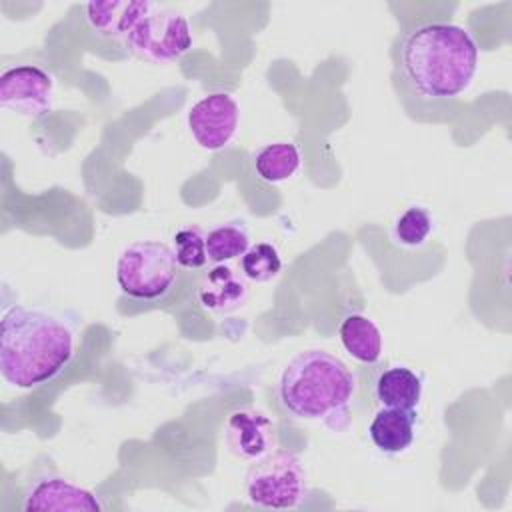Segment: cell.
Listing matches in <instances>:
<instances>
[{
	"instance_id": "1",
	"label": "cell",
	"mask_w": 512,
	"mask_h": 512,
	"mask_svg": "<svg viewBox=\"0 0 512 512\" xmlns=\"http://www.w3.org/2000/svg\"><path fill=\"white\" fill-rule=\"evenodd\" d=\"M478 68V46L458 24L426 22L404 34L398 46V72L422 98L462 94Z\"/></svg>"
},
{
	"instance_id": "2",
	"label": "cell",
	"mask_w": 512,
	"mask_h": 512,
	"mask_svg": "<svg viewBox=\"0 0 512 512\" xmlns=\"http://www.w3.org/2000/svg\"><path fill=\"white\" fill-rule=\"evenodd\" d=\"M70 328L56 316L12 306L0 322V374L14 388H34L54 378L72 358Z\"/></svg>"
},
{
	"instance_id": "3",
	"label": "cell",
	"mask_w": 512,
	"mask_h": 512,
	"mask_svg": "<svg viewBox=\"0 0 512 512\" xmlns=\"http://www.w3.org/2000/svg\"><path fill=\"white\" fill-rule=\"evenodd\" d=\"M354 386V374L340 358L326 350H304L282 368L278 400L298 420H324L348 406Z\"/></svg>"
},
{
	"instance_id": "4",
	"label": "cell",
	"mask_w": 512,
	"mask_h": 512,
	"mask_svg": "<svg viewBox=\"0 0 512 512\" xmlns=\"http://www.w3.org/2000/svg\"><path fill=\"white\" fill-rule=\"evenodd\" d=\"M178 262L168 244L138 240L128 244L116 260V284L132 300L152 302L164 298L176 278Z\"/></svg>"
},
{
	"instance_id": "5",
	"label": "cell",
	"mask_w": 512,
	"mask_h": 512,
	"mask_svg": "<svg viewBox=\"0 0 512 512\" xmlns=\"http://www.w3.org/2000/svg\"><path fill=\"white\" fill-rule=\"evenodd\" d=\"M244 494L252 506L266 510L296 508L306 496V470L290 450H270L254 460L244 478Z\"/></svg>"
},
{
	"instance_id": "6",
	"label": "cell",
	"mask_w": 512,
	"mask_h": 512,
	"mask_svg": "<svg viewBox=\"0 0 512 512\" xmlns=\"http://www.w3.org/2000/svg\"><path fill=\"white\" fill-rule=\"evenodd\" d=\"M128 50L152 64L174 62L192 48L188 18L172 8L154 6L124 38Z\"/></svg>"
},
{
	"instance_id": "7",
	"label": "cell",
	"mask_w": 512,
	"mask_h": 512,
	"mask_svg": "<svg viewBox=\"0 0 512 512\" xmlns=\"http://www.w3.org/2000/svg\"><path fill=\"white\" fill-rule=\"evenodd\" d=\"M186 122L196 144L216 152L234 138L240 122V106L228 92H210L190 106Z\"/></svg>"
},
{
	"instance_id": "8",
	"label": "cell",
	"mask_w": 512,
	"mask_h": 512,
	"mask_svg": "<svg viewBox=\"0 0 512 512\" xmlns=\"http://www.w3.org/2000/svg\"><path fill=\"white\" fill-rule=\"evenodd\" d=\"M52 76L34 64L8 68L0 76V106L28 118L42 116L52 106Z\"/></svg>"
},
{
	"instance_id": "9",
	"label": "cell",
	"mask_w": 512,
	"mask_h": 512,
	"mask_svg": "<svg viewBox=\"0 0 512 512\" xmlns=\"http://www.w3.org/2000/svg\"><path fill=\"white\" fill-rule=\"evenodd\" d=\"M22 510H74V512H98L102 510L98 498L62 476H42L34 480L22 500Z\"/></svg>"
},
{
	"instance_id": "10",
	"label": "cell",
	"mask_w": 512,
	"mask_h": 512,
	"mask_svg": "<svg viewBox=\"0 0 512 512\" xmlns=\"http://www.w3.org/2000/svg\"><path fill=\"white\" fill-rule=\"evenodd\" d=\"M248 280L234 266L212 264L196 282V298L202 308L216 314H230L248 300Z\"/></svg>"
},
{
	"instance_id": "11",
	"label": "cell",
	"mask_w": 512,
	"mask_h": 512,
	"mask_svg": "<svg viewBox=\"0 0 512 512\" xmlns=\"http://www.w3.org/2000/svg\"><path fill=\"white\" fill-rule=\"evenodd\" d=\"M228 450L242 460H256L272 450L274 424L258 410H236L224 424Z\"/></svg>"
},
{
	"instance_id": "12",
	"label": "cell",
	"mask_w": 512,
	"mask_h": 512,
	"mask_svg": "<svg viewBox=\"0 0 512 512\" xmlns=\"http://www.w3.org/2000/svg\"><path fill=\"white\" fill-rule=\"evenodd\" d=\"M146 0H108L88 2L84 8L90 30L104 38H126V34L154 8Z\"/></svg>"
},
{
	"instance_id": "13",
	"label": "cell",
	"mask_w": 512,
	"mask_h": 512,
	"mask_svg": "<svg viewBox=\"0 0 512 512\" xmlns=\"http://www.w3.org/2000/svg\"><path fill=\"white\" fill-rule=\"evenodd\" d=\"M414 422H416L414 410L380 408L368 424V436L380 452L398 454L412 444Z\"/></svg>"
},
{
	"instance_id": "14",
	"label": "cell",
	"mask_w": 512,
	"mask_h": 512,
	"mask_svg": "<svg viewBox=\"0 0 512 512\" xmlns=\"http://www.w3.org/2000/svg\"><path fill=\"white\" fill-rule=\"evenodd\" d=\"M374 396L380 408L416 410L422 398V378L406 366H390L376 378Z\"/></svg>"
},
{
	"instance_id": "15",
	"label": "cell",
	"mask_w": 512,
	"mask_h": 512,
	"mask_svg": "<svg viewBox=\"0 0 512 512\" xmlns=\"http://www.w3.org/2000/svg\"><path fill=\"white\" fill-rule=\"evenodd\" d=\"M344 350L364 364H374L382 354V334L378 326L364 314H346L338 326Z\"/></svg>"
},
{
	"instance_id": "16",
	"label": "cell",
	"mask_w": 512,
	"mask_h": 512,
	"mask_svg": "<svg viewBox=\"0 0 512 512\" xmlns=\"http://www.w3.org/2000/svg\"><path fill=\"white\" fill-rule=\"evenodd\" d=\"M300 166V152L292 142H270L254 154V170L264 182H284Z\"/></svg>"
},
{
	"instance_id": "17",
	"label": "cell",
	"mask_w": 512,
	"mask_h": 512,
	"mask_svg": "<svg viewBox=\"0 0 512 512\" xmlns=\"http://www.w3.org/2000/svg\"><path fill=\"white\" fill-rule=\"evenodd\" d=\"M250 236L242 222L218 224L206 232V254L210 264H226L250 248Z\"/></svg>"
},
{
	"instance_id": "18",
	"label": "cell",
	"mask_w": 512,
	"mask_h": 512,
	"mask_svg": "<svg viewBox=\"0 0 512 512\" xmlns=\"http://www.w3.org/2000/svg\"><path fill=\"white\" fill-rule=\"evenodd\" d=\"M282 270V258L278 250L268 242L252 244L242 256H240V272L250 282H270L274 280Z\"/></svg>"
},
{
	"instance_id": "19",
	"label": "cell",
	"mask_w": 512,
	"mask_h": 512,
	"mask_svg": "<svg viewBox=\"0 0 512 512\" xmlns=\"http://www.w3.org/2000/svg\"><path fill=\"white\" fill-rule=\"evenodd\" d=\"M432 232V214L424 206H408L392 224V236L400 246L418 248Z\"/></svg>"
},
{
	"instance_id": "20",
	"label": "cell",
	"mask_w": 512,
	"mask_h": 512,
	"mask_svg": "<svg viewBox=\"0 0 512 512\" xmlns=\"http://www.w3.org/2000/svg\"><path fill=\"white\" fill-rule=\"evenodd\" d=\"M172 252L180 268L200 270L208 264L206 234L198 226H184L172 236Z\"/></svg>"
}]
</instances>
